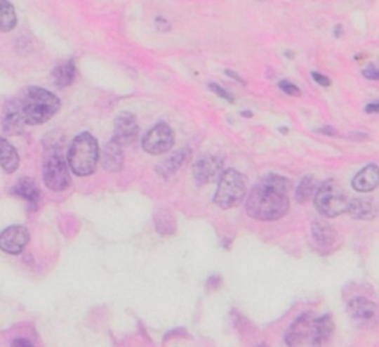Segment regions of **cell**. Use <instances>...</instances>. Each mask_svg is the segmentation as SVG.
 Instances as JSON below:
<instances>
[{
    "label": "cell",
    "mask_w": 379,
    "mask_h": 347,
    "mask_svg": "<svg viewBox=\"0 0 379 347\" xmlns=\"http://www.w3.org/2000/svg\"><path fill=\"white\" fill-rule=\"evenodd\" d=\"M20 104L25 124L29 125H42L48 122L61 107L57 96L37 86L27 88Z\"/></svg>",
    "instance_id": "obj_2"
},
{
    "label": "cell",
    "mask_w": 379,
    "mask_h": 347,
    "mask_svg": "<svg viewBox=\"0 0 379 347\" xmlns=\"http://www.w3.org/2000/svg\"><path fill=\"white\" fill-rule=\"evenodd\" d=\"M314 205L323 217H338L347 212L350 205V197L341 185L333 180H329L320 185L314 195Z\"/></svg>",
    "instance_id": "obj_5"
},
{
    "label": "cell",
    "mask_w": 379,
    "mask_h": 347,
    "mask_svg": "<svg viewBox=\"0 0 379 347\" xmlns=\"http://www.w3.org/2000/svg\"><path fill=\"white\" fill-rule=\"evenodd\" d=\"M209 88H211V91H213V92L216 93V96H220L221 98L227 100L228 103H233V101H234V98H233L232 93L227 92V91H225L222 86L216 85V84H209Z\"/></svg>",
    "instance_id": "obj_27"
},
{
    "label": "cell",
    "mask_w": 379,
    "mask_h": 347,
    "mask_svg": "<svg viewBox=\"0 0 379 347\" xmlns=\"http://www.w3.org/2000/svg\"><path fill=\"white\" fill-rule=\"evenodd\" d=\"M101 165L105 171L110 172H117L124 166V150H121V145H119L116 141L108 143L102 152L100 153Z\"/></svg>",
    "instance_id": "obj_17"
},
{
    "label": "cell",
    "mask_w": 379,
    "mask_h": 347,
    "mask_svg": "<svg viewBox=\"0 0 379 347\" xmlns=\"http://www.w3.org/2000/svg\"><path fill=\"white\" fill-rule=\"evenodd\" d=\"M225 73H227L230 77H234V79L237 80V82H240V84H245V80H243L241 77H239V76H237V73H234V72H232V70H227Z\"/></svg>",
    "instance_id": "obj_32"
},
{
    "label": "cell",
    "mask_w": 379,
    "mask_h": 347,
    "mask_svg": "<svg viewBox=\"0 0 379 347\" xmlns=\"http://www.w3.org/2000/svg\"><path fill=\"white\" fill-rule=\"evenodd\" d=\"M379 185V166L378 165H368L361 171L356 174L353 178V187L354 190L360 193H368L375 190Z\"/></svg>",
    "instance_id": "obj_14"
},
{
    "label": "cell",
    "mask_w": 379,
    "mask_h": 347,
    "mask_svg": "<svg viewBox=\"0 0 379 347\" xmlns=\"http://www.w3.org/2000/svg\"><path fill=\"white\" fill-rule=\"evenodd\" d=\"M44 180L49 189L62 192L70 184V169L62 153L57 149H51L44 159Z\"/></svg>",
    "instance_id": "obj_6"
},
{
    "label": "cell",
    "mask_w": 379,
    "mask_h": 347,
    "mask_svg": "<svg viewBox=\"0 0 379 347\" xmlns=\"http://www.w3.org/2000/svg\"><path fill=\"white\" fill-rule=\"evenodd\" d=\"M248 192L246 178L236 169H227L218 180V187L215 193V204L222 209L234 208L241 204Z\"/></svg>",
    "instance_id": "obj_4"
},
{
    "label": "cell",
    "mask_w": 379,
    "mask_h": 347,
    "mask_svg": "<svg viewBox=\"0 0 379 347\" xmlns=\"http://www.w3.org/2000/svg\"><path fill=\"white\" fill-rule=\"evenodd\" d=\"M100 159L98 141L89 132L79 133L73 140L69 150L70 169L79 177H88L93 174Z\"/></svg>",
    "instance_id": "obj_3"
},
{
    "label": "cell",
    "mask_w": 379,
    "mask_h": 347,
    "mask_svg": "<svg viewBox=\"0 0 379 347\" xmlns=\"http://www.w3.org/2000/svg\"><path fill=\"white\" fill-rule=\"evenodd\" d=\"M288 192L289 181L276 174H270L253 185L246 202V211L255 220H279L289 209Z\"/></svg>",
    "instance_id": "obj_1"
},
{
    "label": "cell",
    "mask_w": 379,
    "mask_h": 347,
    "mask_svg": "<svg viewBox=\"0 0 379 347\" xmlns=\"http://www.w3.org/2000/svg\"><path fill=\"white\" fill-rule=\"evenodd\" d=\"M366 112L368 113H379V101L371 103L366 105Z\"/></svg>",
    "instance_id": "obj_31"
},
{
    "label": "cell",
    "mask_w": 379,
    "mask_h": 347,
    "mask_svg": "<svg viewBox=\"0 0 379 347\" xmlns=\"http://www.w3.org/2000/svg\"><path fill=\"white\" fill-rule=\"evenodd\" d=\"M190 156H192V152H190V149H182V150L175 152L172 156L166 157L164 162H160L157 165L159 176L165 177V178L173 176L175 172H178L182 168V165L187 164Z\"/></svg>",
    "instance_id": "obj_18"
},
{
    "label": "cell",
    "mask_w": 379,
    "mask_h": 347,
    "mask_svg": "<svg viewBox=\"0 0 379 347\" xmlns=\"http://www.w3.org/2000/svg\"><path fill=\"white\" fill-rule=\"evenodd\" d=\"M378 312V306L363 297L353 299L348 304V315L357 324L375 322Z\"/></svg>",
    "instance_id": "obj_12"
},
{
    "label": "cell",
    "mask_w": 379,
    "mask_h": 347,
    "mask_svg": "<svg viewBox=\"0 0 379 347\" xmlns=\"http://www.w3.org/2000/svg\"><path fill=\"white\" fill-rule=\"evenodd\" d=\"M279 88L281 91H284L286 93H289V96H295V97H300L301 96V91L300 88H298L296 85L288 82V80H281V82L279 84Z\"/></svg>",
    "instance_id": "obj_26"
},
{
    "label": "cell",
    "mask_w": 379,
    "mask_h": 347,
    "mask_svg": "<svg viewBox=\"0 0 379 347\" xmlns=\"http://www.w3.org/2000/svg\"><path fill=\"white\" fill-rule=\"evenodd\" d=\"M260 347H265V346H260Z\"/></svg>",
    "instance_id": "obj_33"
},
{
    "label": "cell",
    "mask_w": 379,
    "mask_h": 347,
    "mask_svg": "<svg viewBox=\"0 0 379 347\" xmlns=\"http://www.w3.org/2000/svg\"><path fill=\"white\" fill-rule=\"evenodd\" d=\"M17 25V13L15 8L6 0H0V32L8 33L15 29Z\"/></svg>",
    "instance_id": "obj_23"
},
{
    "label": "cell",
    "mask_w": 379,
    "mask_h": 347,
    "mask_svg": "<svg viewBox=\"0 0 379 347\" xmlns=\"http://www.w3.org/2000/svg\"><path fill=\"white\" fill-rule=\"evenodd\" d=\"M20 165V157L15 147L11 145L5 138H0V166L8 174L15 172Z\"/></svg>",
    "instance_id": "obj_20"
},
{
    "label": "cell",
    "mask_w": 379,
    "mask_h": 347,
    "mask_svg": "<svg viewBox=\"0 0 379 347\" xmlns=\"http://www.w3.org/2000/svg\"><path fill=\"white\" fill-rule=\"evenodd\" d=\"M74 63L73 61H64L62 64H58L52 72V80L58 88L69 86L74 79Z\"/></svg>",
    "instance_id": "obj_22"
},
{
    "label": "cell",
    "mask_w": 379,
    "mask_h": 347,
    "mask_svg": "<svg viewBox=\"0 0 379 347\" xmlns=\"http://www.w3.org/2000/svg\"><path fill=\"white\" fill-rule=\"evenodd\" d=\"M12 347H34L29 340L25 339H17L15 341L12 343Z\"/></svg>",
    "instance_id": "obj_30"
},
{
    "label": "cell",
    "mask_w": 379,
    "mask_h": 347,
    "mask_svg": "<svg viewBox=\"0 0 379 347\" xmlns=\"http://www.w3.org/2000/svg\"><path fill=\"white\" fill-rule=\"evenodd\" d=\"M347 212L350 214V217L356 220H372L378 216V205L375 200L368 197L350 199Z\"/></svg>",
    "instance_id": "obj_15"
},
{
    "label": "cell",
    "mask_w": 379,
    "mask_h": 347,
    "mask_svg": "<svg viewBox=\"0 0 379 347\" xmlns=\"http://www.w3.org/2000/svg\"><path fill=\"white\" fill-rule=\"evenodd\" d=\"M25 120L21 112V104L17 100L8 101L4 109V117H2V126L4 131L9 136H20L24 131Z\"/></svg>",
    "instance_id": "obj_13"
},
{
    "label": "cell",
    "mask_w": 379,
    "mask_h": 347,
    "mask_svg": "<svg viewBox=\"0 0 379 347\" xmlns=\"http://www.w3.org/2000/svg\"><path fill=\"white\" fill-rule=\"evenodd\" d=\"M138 137L137 119L131 113H120L114 120V136L113 141L119 145H126L133 143Z\"/></svg>",
    "instance_id": "obj_11"
},
{
    "label": "cell",
    "mask_w": 379,
    "mask_h": 347,
    "mask_svg": "<svg viewBox=\"0 0 379 347\" xmlns=\"http://www.w3.org/2000/svg\"><path fill=\"white\" fill-rule=\"evenodd\" d=\"M311 232H313V237H314L316 242L321 247L332 245L336 239V233L333 230V227L323 220H316L313 223V229H311Z\"/></svg>",
    "instance_id": "obj_21"
},
{
    "label": "cell",
    "mask_w": 379,
    "mask_h": 347,
    "mask_svg": "<svg viewBox=\"0 0 379 347\" xmlns=\"http://www.w3.org/2000/svg\"><path fill=\"white\" fill-rule=\"evenodd\" d=\"M175 143V136L172 128L160 122L148 131L142 138V149L150 155H164L172 149Z\"/></svg>",
    "instance_id": "obj_7"
},
{
    "label": "cell",
    "mask_w": 379,
    "mask_h": 347,
    "mask_svg": "<svg viewBox=\"0 0 379 347\" xmlns=\"http://www.w3.org/2000/svg\"><path fill=\"white\" fill-rule=\"evenodd\" d=\"M12 193L27 200V202L34 205L39 202V199H40V189H39V185L36 184L34 180L32 178H20L18 183L15 184V187H13L12 189Z\"/></svg>",
    "instance_id": "obj_19"
},
{
    "label": "cell",
    "mask_w": 379,
    "mask_h": 347,
    "mask_svg": "<svg viewBox=\"0 0 379 347\" xmlns=\"http://www.w3.org/2000/svg\"><path fill=\"white\" fill-rule=\"evenodd\" d=\"M224 172V162L218 156H203L200 157L193 166V177L197 184H211L216 180H220Z\"/></svg>",
    "instance_id": "obj_8"
},
{
    "label": "cell",
    "mask_w": 379,
    "mask_h": 347,
    "mask_svg": "<svg viewBox=\"0 0 379 347\" xmlns=\"http://www.w3.org/2000/svg\"><path fill=\"white\" fill-rule=\"evenodd\" d=\"M311 77H313L314 82H317L320 86H329L331 85V80L326 76H323V74H320L317 72L311 73Z\"/></svg>",
    "instance_id": "obj_29"
},
{
    "label": "cell",
    "mask_w": 379,
    "mask_h": 347,
    "mask_svg": "<svg viewBox=\"0 0 379 347\" xmlns=\"http://www.w3.org/2000/svg\"><path fill=\"white\" fill-rule=\"evenodd\" d=\"M363 76L371 80H379V69H376L373 65H369L363 70Z\"/></svg>",
    "instance_id": "obj_28"
},
{
    "label": "cell",
    "mask_w": 379,
    "mask_h": 347,
    "mask_svg": "<svg viewBox=\"0 0 379 347\" xmlns=\"http://www.w3.org/2000/svg\"><path fill=\"white\" fill-rule=\"evenodd\" d=\"M316 195V180L311 177H304L296 189V200L300 204H305Z\"/></svg>",
    "instance_id": "obj_24"
},
{
    "label": "cell",
    "mask_w": 379,
    "mask_h": 347,
    "mask_svg": "<svg viewBox=\"0 0 379 347\" xmlns=\"http://www.w3.org/2000/svg\"><path fill=\"white\" fill-rule=\"evenodd\" d=\"M156 223H157V230L160 233H165V235L175 233V220H173V216H171L169 212H166V216H164V212H161L160 217H156Z\"/></svg>",
    "instance_id": "obj_25"
},
{
    "label": "cell",
    "mask_w": 379,
    "mask_h": 347,
    "mask_svg": "<svg viewBox=\"0 0 379 347\" xmlns=\"http://www.w3.org/2000/svg\"><path fill=\"white\" fill-rule=\"evenodd\" d=\"M333 334V320L331 315H324L320 317H314L313 339H311L310 347H324L332 339Z\"/></svg>",
    "instance_id": "obj_16"
},
{
    "label": "cell",
    "mask_w": 379,
    "mask_h": 347,
    "mask_svg": "<svg viewBox=\"0 0 379 347\" xmlns=\"http://www.w3.org/2000/svg\"><path fill=\"white\" fill-rule=\"evenodd\" d=\"M30 240V233L24 225H11L0 233V249L11 256L20 254Z\"/></svg>",
    "instance_id": "obj_9"
},
{
    "label": "cell",
    "mask_w": 379,
    "mask_h": 347,
    "mask_svg": "<svg viewBox=\"0 0 379 347\" xmlns=\"http://www.w3.org/2000/svg\"><path fill=\"white\" fill-rule=\"evenodd\" d=\"M314 317L311 315H304L298 317L286 334V343L289 347H302L305 344L311 346L313 339Z\"/></svg>",
    "instance_id": "obj_10"
}]
</instances>
